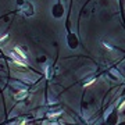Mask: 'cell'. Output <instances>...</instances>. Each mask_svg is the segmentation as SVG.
I'll return each mask as SVG.
<instances>
[{
    "label": "cell",
    "mask_w": 125,
    "mask_h": 125,
    "mask_svg": "<svg viewBox=\"0 0 125 125\" xmlns=\"http://www.w3.org/2000/svg\"><path fill=\"white\" fill-rule=\"evenodd\" d=\"M14 53H17V54H18V56H20L22 60H27V54H25V53H24V51H22V50H21L18 46L14 47Z\"/></svg>",
    "instance_id": "cell-1"
},
{
    "label": "cell",
    "mask_w": 125,
    "mask_h": 125,
    "mask_svg": "<svg viewBox=\"0 0 125 125\" xmlns=\"http://www.w3.org/2000/svg\"><path fill=\"white\" fill-rule=\"evenodd\" d=\"M14 64H16V65H20V67H24V68L27 67V64H25V62L21 61V60H17V59H14Z\"/></svg>",
    "instance_id": "cell-2"
},
{
    "label": "cell",
    "mask_w": 125,
    "mask_h": 125,
    "mask_svg": "<svg viewBox=\"0 0 125 125\" xmlns=\"http://www.w3.org/2000/svg\"><path fill=\"white\" fill-rule=\"evenodd\" d=\"M25 94H27V90H22L21 93H17L16 94V99H18V100H20V99H24L22 96H25Z\"/></svg>",
    "instance_id": "cell-3"
},
{
    "label": "cell",
    "mask_w": 125,
    "mask_h": 125,
    "mask_svg": "<svg viewBox=\"0 0 125 125\" xmlns=\"http://www.w3.org/2000/svg\"><path fill=\"white\" fill-rule=\"evenodd\" d=\"M7 38H8V35H3V36H1V38H0V43H1V42H3V40H6V39H7Z\"/></svg>",
    "instance_id": "cell-4"
},
{
    "label": "cell",
    "mask_w": 125,
    "mask_h": 125,
    "mask_svg": "<svg viewBox=\"0 0 125 125\" xmlns=\"http://www.w3.org/2000/svg\"><path fill=\"white\" fill-rule=\"evenodd\" d=\"M93 82H94V79H90L89 82H86V83H85V86H90V85H92Z\"/></svg>",
    "instance_id": "cell-5"
},
{
    "label": "cell",
    "mask_w": 125,
    "mask_h": 125,
    "mask_svg": "<svg viewBox=\"0 0 125 125\" xmlns=\"http://www.w3.org/2000/svg\"><path fill=\"white\" fill-rule=\"evenodd\" d=\"M27 122H28L27 120H22V121H21V124H20V125H27Z\"/></svg>",
    "instance_id": "cell-6"
}]
</instances>
